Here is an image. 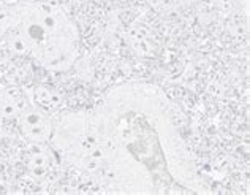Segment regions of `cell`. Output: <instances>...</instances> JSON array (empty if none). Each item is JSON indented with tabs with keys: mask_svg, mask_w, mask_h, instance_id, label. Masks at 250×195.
Wrapping results in <instances>:
<instances>
[{
	"mask_svg": "<svg viewBox=\"0 0 250 195\" xmlns=\"http://www.w3.org/2000/svg\"><path fill=\"white\" fill-rule=\"evenodd\" d=\"M0 40L51 70L68 67L78 46L68 16L57 5L42 0H21L0 13Z\"/></svg>",
	"mask_w": 250,
	"mask_h": 195,
	"instance_id": "cell-1",
	"label": "cell"
},
{
	"mask_svg": "<svg viewBox=\"0 0 250 195\" xmlns=\"http://www.w3.org/2000/svg\"><path fill=\"white\" fill-rule=\"evenodd\" d=\"M16 122L21 132L25 135V138L34 143H43L52 133V122L48 118V114L44 113V109L32 105L30 102L18 114Z\"/></svg>",
	"mask_w": 250,
	"mask_h": 195,
	"instance_id": "cell-2",
	"label": "cell"
}]
</instances>
